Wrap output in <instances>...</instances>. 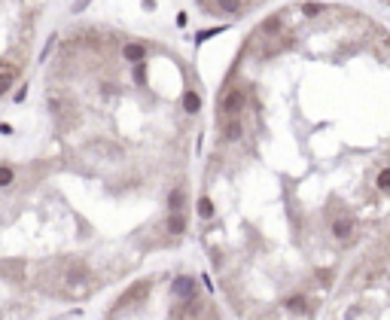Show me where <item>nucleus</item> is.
<instances>
[{
  "label": "nucleus",
  "instance_id": "obj_1",
  "mask_svg": "<svg viewBox=\"0 0 390 320\" xmlns=\"http://www.w3.org/2000/svg\"><path fill=\"white\" fill-rule=\"evenodd\" d=\"M198 217H214V204H210V199L204 195V199H198Z\"/></svg>",
  "mask_w": 390,
  "mask_h": 320
},
{
  "label": "nucleus",
  "instance_id": "obj_2",
  "mask_svg": "<svg viewBox=\"0 0 390 320\" xmlns=\"http://www.w3.org/2000/svg\"><path fill=\"white\" fill-rule=\"evenodd\" d=\"M378 189H390V168H384L378 174Z\"/></svg>",
  "mask_w": 390,
  "mask_h": 320
},
{
  "label": "nucleus",
  "instance_id": "obj_3",
  "mask_svg": "<svg viewBox=\"0 0 390 320\" xmlns=\"http://www.w3.org/2000/svg\"><path fill=\"white\" fill-rule=\"evenodd\" d=\"M12 183V168H0V186Z\"/></svg>",
  "mask_w": 390,
  "mask_h": 320
}]
</instances>
